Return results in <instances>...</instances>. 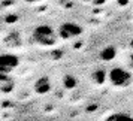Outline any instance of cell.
I'll return each mask as SVG.
<instances>
[{"instance_id": "1", "label": "cell", "mask_w": 133, "mask_h": 121, "mask_svg": "<svg viewBox=\"0 0 133 121\" xmlns=\"http://www.w3.org/2000/svg\"><path fill=\"white\" fill-rule=\"evenodd\" d=\"M33 41L41 46H52L57 43V35L49 25H37L33 30Z\"/></svg>"}, {"instance_id": "2", "label": "cell", "mask_w": 133, "mask_h": 121, "mask_svg": "<svg viewBox=\"0 0 133 121\" xmlns=\"http://www.w3.org/2000/svg\"><path fill=\"white\" fill-rule=\"evenodd\" d=\"M106 78L109 79V82L114 85V87H120V88H126L129 85L132 84V73L123 69V67H112L109 70L108 76Z\"/></svg>"}, {"instance_id": "3", "label": "cell", "mask_w": 133, "mask_h": 121, "mask_svg": "<svg viewBox=\"0 0 133 121\" xmlns=\"http://www.w3.org/2000/svg\"><path fill=\"white\" fill-rule=\"evenodd\" d=\"M19 64V58L15 54L5 52L0 54V75H9Z\"/></svg>"}, {"instance_id": "4", "label": "cell", "mask_w": 133, "mask_h": 121, "mask_svg": "<svg viewBox=\"0 0 133 121\" xmlns=\"http://www.w3.org/2000/svg\"><path fill=\"white\" fill-rule=\"evenodd\" d=\"M58 33L63 39H72V37H76L82 33V27L75 24V23H64L60 25Z\"/></svg>"}, {"instance_id": "5", "label": "cell", "mask_w": 133, "mask_h": 121, "mask_svg": "<svg viewBox=\"0 0 133 121\" xmlns=\"http://www.w3.org/2000/svg\"><path fill=\"white\" fill-rule=\"evenodd\" d=\"M35 91L37 94H46L51 91V81L48 76H41L35 82Z\"/></svg>"}, {"instance_id": "6", "label": "cell", "mask_w": 133, "mask_h": 121, "mask_svg": "<svg viewBox=\"0 0 133 121\" xmlns=\"http://www.w3.org/2000/svg\"><path fill=\"white\" fill-rule=\"evenodd\" d=\"M115 55H117V51H115V48H112V46H108V48L102 49V52H100V58L105 61H111L115 58Z\"/></svg>"}, {"instance_id": "7", "label": "cell", "mask_w": 133, "mask_h": 121, "mask_svg": "<svg viewBox=\"0 0 133 121\" xmlns=\"http://www.w3.org/2000/svg\"><path fill=\"white\" fill-rule=\"evenodd\" d=\"M106 121H133V117L124 114V112H117L106 118Z\"/></svg>"}, {"instance_id": "8", "label": "cell", "mask_w": 133, "mask_h": 121, "mask_svg": "<svg viewBox=\"0 0 133 121\" xmlns=\"http://www.w3.org/2000/svg\"><path fill=\"white\" fill-rule=\"evenodd\" d=\"M63 85L66 88H75L76 87V79L73 78L72 75H66L64 79H63Z\"/></svg>"}, {"instance_id": "9", "label": "cell", "mask_w": 133, "mask_h": 121, "mask_svg": "<svg viewBox=\"0 0 133 121\" xmlns=\"http://www.w3.org/2000/svg\"><path fill=\"white\" fill-rule=\"evenodd\" d=\"M105 78H106V75H105L102 70H99V72L94 73V81L97 79V84H102L103 81H105Z\"/></svg>"}, {"instance_id": "10", "label": "cell", "mask_w": 133, "mask_h": 121, "mask_svg": "<svg viewBox=\"0 0 133 121\" xmlns=\"http://www.w3.org/2000/svg\"><path fill=\"white\" fill-rule=\"evenodd\" d=\"M29 3H37V2H42V0H27Z\"/></svg>"}, {"instance_id": "11", "label": "cell", "mask_w": 133, "mask_h": 121, "mask_svg": "<svg viewBox=\"0 0 133 121\" xmlns=\"http://www.w3.org/2000/svg\"><path fill=\"white\" fill-rule=\"evenodd\" d=\"M85 2H94V0H85Z\"/></svg>"}, {"instance_id": "12", "label": "cell", "mask_w": 133, "mask_h": 121, "mask_svg": "<svg viewBox=\"0 0 133 121\" xmlns=\"http://www.w3.org/2000/svg\"><path fill=\"white\" fill-rule=\"evenodd\" d=\"M132 45H133V43H132Z\"/></svg>"}]
</instances>
